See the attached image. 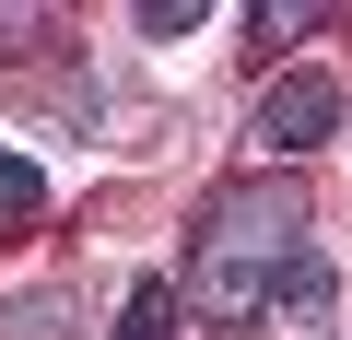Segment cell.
<instances>
[{
  "label": "cell",
  "instance_id": "cell-5",
  "mask_svg": "<svg viewBox=\"0 0 352 340\" xmlns=\"http://www.w3.org/2000/svg\"><path fill=\"white\" fill-rule=\"evenodd\" d=\"M36 200H47V177H36L24 152H0V212H36Z\"/></svg>",
  "mask_w": 352,
  "mask_h": 340
},
{
  "label": "cell",
  "instance_id": "cell-1",
  "mask_svg": "<svg viewBox=\"0 0 352 340\" xmlns=\"http://www.w3.org/2000/svg\"><path fill=\"white\" fill-rule=\"evenodd\" d=\"M294 258H305V200H294L282 177H258V188H223V200H212V247H200L188 293L223 305V317H247V305H270V282H282Z\"/></svg>",
  "mask_w": 352,
  "mask_h": 340
},
{
  "label": "cell",
  "instance_id": "cell-4",
  "mask_svg": "<svg viewBox=\"0 0 352 340\" xmlns=\"http://www.w3.org/2000/svg\"><path fill=\"white\" fill-rule=\"evenodd\" d=\"M176 328V282H129V305H118V340H164Z\"/></svg>",
  "mask_w": 352,
  "mask_h": 340
},
{
  "label": "cell",
  "instance_id": "cell-2",
  "mask_svg": "<svg viewBox=\"0 0 352 340\" xmlns=\"http://www.w3.org/2000/svg\"><path fill=\"white\" fill-rule=\"evenodd\" d=\"M329 129H340V82L329 71H282L258 94V152H317Z\"/></svg>",
  "mask_w": 352,
  "mask_h": 340
},
{
  "label": "cell",
  "instance_id": "cell-6",
  "mask_svg": "<svg viewBox=\"0 0 352 340\" xmlns=\"http://www.w3.org/2000/svg\"><path fill=\"white\" fill-rule=\"evenodd\" d=\"M317 24H329L317 0H294V12H282V0H270V12H258V36H270V47H282V36H317Z\"/></svg>",
  "mask_w": 352,
  "mask_h": 340
},
{
  "label": "cell",
  "instance_id": "cell-3",
  "mask_svg": "<svg viewBox=\"0 0 352 340\" xmlns=\"http://www.w3.org/2000/svg\"><path fill=\"white\" fill-rule=\"evenodd\" d=\"M329 293H340V282H329V258H294V270L270 282V305H258V317H270V328H317V317H329Z\"/></svg>",
  "mask_w": 352,
  "mask_h": 340
}]
</instances>
